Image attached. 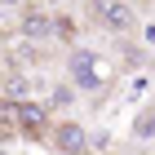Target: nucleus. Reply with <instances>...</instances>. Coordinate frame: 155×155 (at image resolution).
<instances>
[{"label":"nucleus","instance_id":"nucleus-1","mask_svg":"<svg viewBox=\"0 0 155 155\" xmlns=\"http://www.w3.org/2000/svg\"><path fill=\"white\" fill-rule=\"evenodd\" d=\"M71 75L80 89H97V84L107 80V62L97 58V53H89V49H80V53H71Z\"/></svg>","mask_w":155,"mask_h":155},{"label":"nucleus","instance_id":"nucleus-2","mask_svg":"<svg viewBox=\"0 0 155 155\" xmlns=\"http://www.w3.org/2000/svg\"><path fill=\"white\" fill-rule=\"evenodd\" d=\"M97 22L111 27V31H124V27L133 22V9L124 0H97Z\"/></svg>","mask_w":155,"mask_h":155},{"label":"nucleus","instance_id":"nucleus-3","mask_svg":"<svg viewBox=\"0 0 155 155\" xmlns=\"http://www.w3.org/2000/svg\"><path fill=\"white\" fill-rule=\"evenodd\" d=\"M5 115H13L27 133H40V129H45V111H40L36 102H9V107H5Z\"/></svg>","mask_w":155,"mask_h":155},{"label":"nucleus","instance_id":"nucleus-4","mask_svg":"<svg viewBox=\"0 0 155 155\" xmlns=\"http://www.w3.org/2000/svg\"><path fill=\"white\" fill-rule=\"evenodd\" d=\"M53 142H58L62 155H80V151H84V129H80V124H58Z\"/></svg>","mask_w":155,"mask_h":155},{"label":"nucleus","instance_id":"nucleus-5","mask_svg":"<svg viewBox=\"0 0 155 155\" xmlns=\"http://www.w3.org/2000/svg\"><path fill=\"white\" fill-rule=\"evenodd\" d=\"M22 31H27V36H45V31H49V22H45V18H31V13H27Z\"/></svg>","mask_w":155,"mask_h":155},{"label":"nucleus","instance_id":"nucleus-6","mask_svg":"<svg viewBox=\"0 0 155 155\" xmlns=\"http://www.w3.org/2000/svg\"><path fill=\"white\" fill-rule=\"evenodd\" d=\"M27 89H31V84H27V80H22V75H9V97H22V93H27Z\"/></svg>","mask_w":155,"mask_h":155},{"label":"nucleus","instance_id":"nucleus-7","mask_svg":"<svg viewBox=\"0 0 155 155\" xmlns=\"http://www.w3.org/2000/svg\"><path fill=\"white\" fill-rule=\"evenodd\" d=\"M71 102V89H53V107H67Z\"/></svg>","mask_w":155,"mask_h":155},{"label":"nucleus","instance_id":"nucleus-8","mask_svg":"<svg viewBox=\"0 0 155 155\" xmlns=\"http://www.w3.org/2000/svg\"><path fill=\"white\" fill-rule=\"evenodd\" d=\"M5 5H18V0H5Z\"/></svg>","mask_w":155,"mask_h":155}]
</instances>
